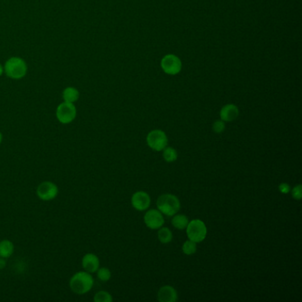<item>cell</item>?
<instances>
[{
  "label": "cell",
  "instance_id": "6da1fadb",
  "mask_svg": "<svg viewBox=\"0 0 302 302\" xmlns=\"http://www.w3.org/2000/svg\"><path fill=\"white\" fill-rule=\"evenodd\" d=\"M94 285V279L91 273L78 271L73 275L69 280V287L74 294L83 295L89 293Z\"/></svg>",
  "mask_w": 302,
  "mask_h": 302
},
{
  "label": "cell",
  "instance_id": "7a4b0ae2",
  "mask_svg": "<svg viewBox=\"0 0 302 302\" xmlns=\"http://www.w3.org/2000/svg\"><path fill=\"white\" fill-rule=\"evenodd\" d=\"M157 208L162 215L173 216L178 214L181 207V203L178 197L174 194H162L158 198Z\"/></svg>",
  "mask_w": 302,
  "mask_h": 302
},
{
  "label": "cell",
  "instance_id": "3957f363",
  "mask_svg": "<svg viewBox=\"0 0 302 302\" xmlns=\"http://www.w3.org/2000/svg\"><path fill=\"white\" fill-rule=\"evenodd\" d=\"M4 72L10 78L20 80L27 74L28 66L22 59L12 57L4 64Z\"/></svg>",
  "mask_w": 302,
  "mask_h": 302
},
{
  "label": "cell",
  "instance_id": "277c9868",
  "mask_svg": "<svg viewBox=\"0 0 302 302\" xmlns=\"http://www.w3.org/2000/svg\"><path fill=\"white\" fill-rule=\"evenodd\" d=\"M185 230L188 239L195 243L202 242L207 237V226L201 220L195 219L190 221Z\"/></svg>",
  "mask_w": 302,
  "mask_h": 302
},
{
  "label": "cell",
  "instance_id": "5b68a950",
  "mask_svg": "<svg viewBox=\"0 0 302 302\" xmlns=\"http://www.w3.org/2000/svg\"><path fill=\"white\" fill-rule=\"evenodd\" d=\"M77 115L76 108L74 103L62 102L56 109V118L62 124H69L74 121Z\"/></svg>",
  "mask_w": 302,
  "mask_h": 302
},
{
  "label": "cell",
  "instance_id": "8992f818",
  "mask_svg": "<svg viewBox=\"0 0 302 302\" xmlns=\"http://www.w3.org/2000/svg\"><path fill=\"white\" fill-rule=\"evenodd\" d=\"M168 137L166 133L161 129H153L146 137V143L151 149L161 152L168 145Z\"/></svg>",
  "mask_w": 302,
  "mask_h": 302
},
{
  "label": "cell",
  "instance_id": "52a82bcc",
  "mask_svg": "<svg viewBox=\"0 0 302 302\" xmlns=\"http://www.w3.org/2000/svg\"><path fill=\"white\" fill-rule=\"evenodd\" d=\"M161 66L166 74L176 75L182 70V61L174 54H168L162 59Z\"/></svg>",
  "mask_w": 302,
  "mask_h": 302
},
{
  "label": "cell",
  "instance_id": "ba28073f",
  "mask_svg": "<svg viewBox=\"0 0 302 302\" xmlns=\"http://www.w3.org/2000/svg\"><path fill=\"white\" fill-rule=\"evenodd\" d=\"M59 194V188L56 183L51 181L42 182L37 188L38 198L44 201H50L55 199Z\"/></svg>",
  "mask_w": 302,
  "mask_h": 302
},
{
  "label": "cell",
  "instance_id": "9c48e42d",
  "mask_svg": "<svg viewBox=\"0 0 302 302\" xmlns=\"http://www.w3.org/2000/svg\"><path fill=\"white\" fill-rule=\"evenodd\" d=\"M144 222L151 230H159L163 226L165 220L162 213L158 209H151L145 213Z\"/></svg>",
  "mask_w": 302,
  "mask_h": 302
},
{
  "label": "cell",
  "instance_id": "30bf717a",
  "mask_svg": "<svg viewBox=\"0 0 302 302\" xmlns=\"http://www.w3.org/2000/svg\"><path fill=\"white\" fill-rule=\"evenodd\" d=\"M132 207L138 211H145L148 209L151 205V198L145 191H137L132 195L131 198Z\"/></svg>",
  "mask_w": 302,
  "mask_h": 302
},
{
  "label": "cell",
  "instance_id": "8fae6325",
  "mask_svg": "<svg viewBox=\"0 0 302 302\" xmlns=\"http://www.w3.org/2000/svg\"><path fill=\"white\" fill-rule=\"evenodd\" d=\"M82 267L83 270L86 272L91 274L96 273L100 267L99 257L92 252H88L86 254H84L82 259Z\"/></svg>",
  "mask_w": 302,
  "mask_h": 302
},
{
  "label": "cell",
  "instance_id": "7c38bea8",
  "mask_svg": "<svg viewBox=\"0 0 302 302\" xmlns=\"http://www.w3.org/2000/svg\"><path fill=\"white\" fill-rule=\"evenodd\" d=\"M157 299L161 302H176L178 299V292L173 286H162L158 291Z\"/></svg>",
  "mask_w": 302,
  "mask_h": 302
},
{
  "label": "cell",
  "instance_id": "4fadbf2b",
  "mask_svg": "<svg viewBox=\"0 0 302 302\" xmlns=\"http://www.w3.org/2000/svg\"><path fill=\"white\" fill-rule=\"evenodd\" d=\"M240 116V110L236 105L227 104L222 108L220 111V118L224 122H230L236 120Z\"/></svg>",
  "mask_w": 302,
  "mask_h": 302
},
{
  "label": "cell",
  "instance_id": "5bb4252c",
  "mask_svg": "<svg viewBox=\"0 0 302 302\" xmlns=\"http://www.w3.org/2000/svg\"><path fill=\"white\" fill-rule=\"evenodd\" d=\"M14 252V244L8 240H2L0 242V257L7 259L13 255Z\"/></svg>",
  "mask_w": 302,
  "mask_h": 302
},
{
  "label": "cell",
  "instance_id": "9a60e30c",
  "mask_svg": "<svg viewBox=\"0 0 302 302\" xmlns=\"http://www.w3.org/2000/svg\"><path fill=\"white\" fill-rule=\"evenodd\" d=\"M79 97L78 90L74 87H66L62 92L63 100L68 103H75L79 100Z\"/></svg>",
  "mask_w": 302,
  "mask_h": 302
},
{
  "label": "cell",
  "instance_id": "2e32d148",
  "mask_svg": "<svg viewBox=\"0 0 302 302\" xmlns=\"http://www.w3.org/2000/svg\"><path fill=\"white\" fill-rule=\"evenodd\" d=\"M174 217L172 218L171 224L178 230H184L186 229L187 225L189 224V219L185 215H173Z\"/></svg>",
  "mask_w": 302,
  "mask_h": 302
},
{
  "label": "cell",
  "instance_id": "e0dca14e",
  "mask_svg": "<svg viewBox=\"0 0 302 302\" xmlns=\"http://www.w3.org/2000/svg\"><path fill=\"white\" fill-rule=\"evenodd\" d=\"M158 240L162 244H169L173 240V233L169 228H160L158 232Z\"/></svg>",
  "mask_w": 302,
  "mask_h": 302
},
{
  "label": "cell",
  "instance_id": "ac0fdd59",
  "mask_svg": "<svg viewBox=\"0 0 302 302\" xmlns=\"http://www.w3.org/2000/svg\"><path fill=\"white\" fill-rule=\"evenodd\" d=\"M178 151L173 147L167 146L163 149V159L166 162H175L178 160Z\"/></svg>",
  "mask_w": 302,
  "mask_h": 302
},
{
  "label": "cell",
  "instance_id": "d6986e66",
  "mask_svg": "<svg viewBox=\"0 0 302 302\" xmlns=\"http://www.w3.org/2000/svg\"><path fill=\"white\" fill-rule=\"evenodd\" d=\"M182 252L186 255H192L197 251V243H195L191 240H188L185 241L182 247Z\"/></svg>",
  "mask_w": 302,
  "mask_h": 302
},
{
  "label": "cell",
  "instance_id": "ffe728a7",
  "mask_svg": "<svg viewBox=\"0 0 302 302\" xmlns=\"http://www.w3.org/2000/svg\"><path fill=\"white\" fill-rule=\"evenodd\" d=\"M96 273H97L98 278L100 279V281L102 282L109 281L110 278L112 277V274H111L110 269H108V268H105V267H102V268L100 267Z\"/></svg>",
  "mask_w": 302,
  "mask_h": 302
},
{
  "label": "cell",
  "instance_id": "44dd1931",
  "mask_svg": "<svg viewBox=\"0 0 302 302\" xmlns=\"http://www.w3.org/2000/svg\"><path fill=\"white\" fill-rule=\"evenodd\" d=\"M94 302H112L113 297L111 294L106 291H100L98 292L94 296Z\"/></svg>",
  "mask_w": 302,
  "mask_h": 302
},
{
  "label": "cell",
  "instance_id": "7402d4cb",
  "mask_svg": "<svg viewBox=\"0 0 302 302\" xmlns=\"http://www.w3.org/2000/svg\"><path fill=\"white\" fill-rule=\"evenodd\" d=\"M224 129H225V123H224V121H215V122L213 123V130L216 134L224 132Z\"/></svg>",
  "mask_w": 302,
  "mask_h": 302
},
{
  "label": "cell",
  "instance_id": "603a6c76",
  "mask_svg": "<svg viewBox=\"0 0 302 302\" xmlns=\"http://www.w3.org/2000/svg\"><path fill=\"white\" fill-rule=\"evenodd\" d=\"M291 191H292V196H293V198H294V199H296V200H300V199H302V184H298V185H296V186L294 187Z\"/></svg>",
  "mask_w": 302,
  "mask_h": 302
},
{
  "label": "cell",
  "instance_id": "cb8c5ba5",
  "mask_svg": "<svg viewBox=\"0 0 302 302\" xmlns=\"http://www.w3.org/2000/svg\"><path fill=\"white\" fill-rule=\"evenodd\" d=\"M278 190L283 194H287V193H289L290 191H291V186H290L288 183H286V182H282V183L279 184V186H278Z\"/></svg>",
  "mask_w": 302,
  "mask_h": 302
},
{
  "label": "cell",
  "instance_id": "d4e9b609",
  "mask_svg": "<svg viewBox=\"0 0 302 302\" xmlns=\"http://www.w3.org/2000/svg\"><path fill=\"white\" fill-rule=\"evenodd\" d=\"M5 266H6V261H5L4 258L0 257V269H4Z\"/></svg>",
  "mask_w": 302,
  "mask_h": 302
},
{
  "label": "cell",
  "instance_id": "484cf974",
  "mask_svg": "<svg viewBox=\"0 0 302 302\" xmlns=\"http://www.w3.org/2000/svg\"><path fill=\"white\" fill-rule=\"evenodd\" d=\"M3 73H4V68H3V66H1V64H0V76L3 75Z\"/></svg>",
  "mask_w": 302,
  "mask_h": 302
},
{
  "label": "cell",
  "instance_id": "4316f807",
  "mask_svg": "<svg viewBox=\"0 0 302 302\" xmlns=\"http://www.w3.org/2000/svg\"><path fill=\"white\" fill-rule=\"evenodd\" d=\"M2 140H3V135H2V133L0 131V144L2 143Z\"/></svg>",
  "mask_w": 302,
  "mask_h": 302
}]
</instances>
